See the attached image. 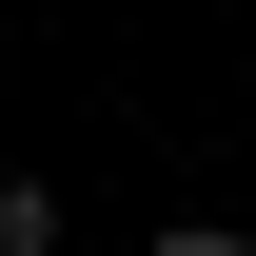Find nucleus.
<instances>
[{"instance_id": "obj_1", "label": "nucleus", "mask_w": 256, "mask_h": 256, "mask_svg": "<svg viewBox=\"0 0 256 256\" xmlns=\"http://www.w3.org/2000/svg\"><path fill=\"white\" fill-rule=\"evenodd\" d=\"M0 256H60V178H0Z\"/></svg>"}, {"instance_id": "obj_2", "label": "nucleus", "mask_w": 256, "mask_h": 256, "mask_svg": "<svg viewBox=\"0 0 256 256\" xmlns=\"http://www.w3.org/2000/svg\"><path fill=\"white\" fill-rule=\"evenodd\" d=\"M158 256H256V236H217V217H178V236H158Z\"/></svg>"}]
</instances>
